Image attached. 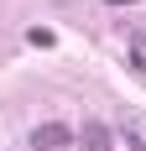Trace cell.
<instances>
[{"label": "cell", "instance_id": "cell-1", "mask_svg": "<svg viewBox=\"0 0 146 151\" xmlns=\"http://www.w3.org/2000/svg\"><path fill=\"white\" fill-rule=\"evenodd\" d=\"M68 125H58V120H52V125H37V130H31V151H63V146H68Z\"/></svg>", "mask_w": 146, "mask_h": 151}, {"label": "cell", "instance_id": "cell-2", "mask_svg": "<svg viewBox=\"0 0 146 151\" xmlns=\"http://www.w3.org/2000/svg\"><path fill=\"white\" fill-rule=\"evenodd\" d=\"M84 146L89 151H110V125H104V120H89L84 125Z\"/></svg>", "mask_w": 146, "mask_h": 151}, {"label": "cell", "instance_id": "cell-3", "mask_svg": "<svg viewBox=\"0 0 146 151\" xmlns=\"http://www.w3.org/2000/svg\"><path fill=\"white\" fill-rule=\"evenodd\" d=\"M125 136H131V151H146V120L141 115H125Z\"/></svg>", "mask_w": 146, "mask_h": 151}]
</instances>
